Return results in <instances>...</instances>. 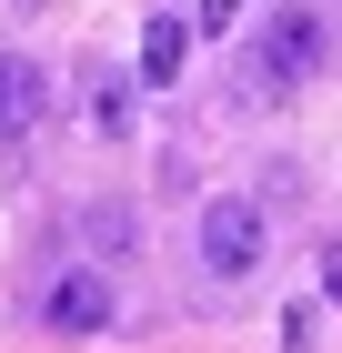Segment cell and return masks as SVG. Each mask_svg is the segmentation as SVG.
<instances>
[{
    "instance_id": "1",
    "label": "cell",
    "mask_w": 342,
    "mask_h": 353,
    "mask_svg": "<svg viewBox=\"0 0 342 353\" xmlns=\"http://www.w3.org/2000/svg\"><path fill=\"white\" fill-rule=\"evenodd\" d=\"M262 243H272V222H262V202H252V192L202 202V263L222 272V283H242V272L262 263Z\"/></svg>"
},
{
    "instance_id": "2",
    "label": "cell",
    "mask_w": 342,
    "mask_h": 353,
    "mask_svg": "<svg viewBox=\"0 0 342 353\" xmlns=\"http://www.w3.org/2000/svg\"><path fill=\"white\" fill-rule=\"evenodd\" d=\"M312 71H322V21L312 10H272V30L252 41V81L292 91V81H312Z\"/></svg>"
},
{
    "instance_id": "3",
    "label": "cell",
    "mask_w": 342,
    "mask_h": 353,
    "mask_svg": "<svg viewBox=\"0 0 342 353\" xmlns=\"http://www.w3.org/2000/svg\"><path fill=\"white\" fill-rule=\"evenodd\" d=\"M41 111H51L41 61H30V51H0V141H30V132H41Z\"/></svg>"
},
{
    "instance_id": "4",
    "label": "cell",
    "mask_w": 342,
    "mask_h": 353,
    "mask_svg": "<svg viewBox=\"0 0 342 353\" xmlns=\"http://www.w3.org/2000/svg\"><path fill=\"white\" fill-rule=\"evenodd\" d=\"M41 323H51V333H101L111 323V283H101V272H61L51 303H41Z\"/></svg>"
},
{
    "instance_id": "5",
    "label": "cell",
    "mask_w": 342,
    "mask_h": 353,
    "mask_svg": "<svg viewBox=\"0 0 342 353\" xmlns=\"http://www.w3.org/2000/svg\"><path fill=\"white\" fill-rule=\"evenodd\" d=\"M191 30H202V21H182V10H151V30H141V81H182Z\"/></svg>"
},
{
    "instance_id": "6",
    "label": "cell",
    "mask_w": 342,
    "mask_h": 353,
    "mask_svg": "<svg viewBox=\"0 0 342 353\" xmlns=\"http://www.w3.org/2000/svg\"><path fill=\"white\" fill-rule=\"evenodd\" d=\"M91 132H101V141L131 132V71H111V61L91 71Z\"/></svg>"
},
{
    "instance_id": "7",
    "label": "cell",
    "mask_w": 342,
    "mask_h": 353,
    "mask_svg": "<svg viewBox=\"0 0 342 353\" xmlns=\"http://www.w3.org/2000/svg\"><path fill=\"white\" fill-rule=\"evenodd\" d=\"M141 232H131V212H91V252H131Z\"/></svg>"
},
{
    "instance_id": "8",
    "label": "cell",
    "mask_w": 342,
    "mask_h": 353,
    "mask_svg": "<svg viewBox=\"0 0 342 353\" xmlns=\"http://www.w3.org/2000/svg\"><path fill=\"white\" fill-rule=\"evenodd\" d=\"M242 21V0H202V30H232Z\"/></svg>"
},
{
    "instance_id": "9",
    "label": "cell",
    "mask_w": 342,
    "mask_h": 353,
    "mask_svg": "<svg viewBox=\"0 0 342 353\" xmlns=\"http://www.w3.org/2000/svg\"><path fill=\"white\" fill-rule=\"evenodd\" d=\"M322 293L342 303V243H322Z\"/></svg>"
}]
</instances>
